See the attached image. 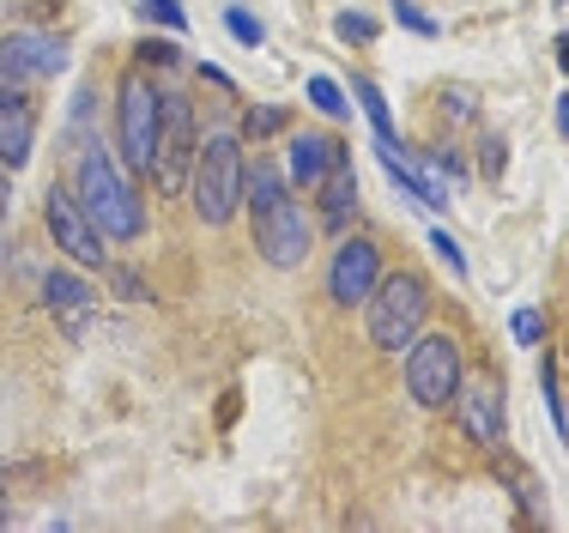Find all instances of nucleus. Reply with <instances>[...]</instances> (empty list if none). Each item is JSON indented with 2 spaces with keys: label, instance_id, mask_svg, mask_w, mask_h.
Here are the masks:
<instances>
[{
  "label": "nucleus",
  "instance_id": "4be33fe9",
  "mask_svg": "<svg viewBox=\"0 0 569 533\" xmlns=\"http://www.w3.org/2000/svg\"><path fill=\"white\" fill-rule=\"evenodd\" d=\"M539 388H546V406H551V418H558V436H563L569 425H563V394H558V371H551V358L539 364Z\"/></svg>",
  "mask_w": 569,
  "mask_h": 533
},
{
  "label": "nucleus",
  "instance_id": "b1692460",
  "mask_svg": "<svg viewBox=\"0 0 569 533\" xmlns=\"http://www.w3.org/2000/svg\"><path fill=\"white\" fill-rule=\"evenodd\" d=\"M430 249H437V261H449V273H467V255H460V243L449 230H430Z\"/></svg>",
  "mask_w": 569,
  "mask_h": 533
},
{
  "label": "nucleus",
  "instance_id": "7ed1b4c3",
  "mask_svg": "<svg viewBox=\"0 0 569 533\" xmlns=\"http://www.w3.org/2000/svg\"><path fill=\"white\" fill-rule=\"evenodd\" d=\"M242 170H249V158H242L237 134H207V146L194 152V176H188L200 225H230L242 213Z\"/></svg>",
  "mask_w": 569,
  "mask_h": 533
},
{
  "label": "nucleus",
  "instance_id": "a878e982",
  "mask_svg": "<svg viewBox=\"0 0 569 533\" xmlns=\"http://www.w3.org/2000/svg\"><path fill=\"white\" fill-rule=\"evenodd\" d=\"M395 12H400V24H406V31H418V37H437V19H425V12L412 7V0H395Z\"/></svg>",
  "mask_w": 569,
  "mask_h": 533
},
{
  "label": "nucleus",
  "instance_id": "20e7f679",
  "mask_svg": "<svg viewBox=\"0 0 569 533\" xmlns=\"http://www.w3.org/2000/svg\"><path fill=\"white\" fill-rule=\"evenodd\" d=\"M158 121H164V91H158L140 67L121 73V86H116V146H121V164H128V170L152 176Z\"/></svg>",
  "mask_w": 569,
  "mask_h": 533
},
{
  "label": "nucleus",
  "instance_id": "a211bd4d",
  "mask_svg": "<svg viewBox=\"0 0 569 533\" xmlns=\"http://www.w3.org/2000/svg\"><path fill=\"white\" fill-rule=\"evenodd\" d=\"M224 31L237 37L242 49H261V43H267V24H261V19H249L242 7H224Z\"/></svg>",
  "mask_w": 569,
  "mask_h": 533
},
{
  "label": "nucleus",
  "instance_id": "0eeeda50",
  "mask_svg": "<svg viewBox=\"0 0 569 533\" xmlns=\"http://www.w3.org/2000/svg\"><path fill=\"white\" fill-rule=\"evenodd\" d=\"M194 152H200L194 103H188L182 91H164V121H158V158H152L158 195H188V176H194Z\"/></svg>",
  "mask_w": 569,
  "mask_h": 533
},
{
  "label": "nucleus",
  "instance_id": "bb28decb",
  "mask_svg": "<svg viewBox=\"0 0 569 533\" xmlns=\"http://www.w3.org/2000/svg\"><path fill=\"white\" fill-rule=\"evenodd\" d=\"M133 55H140L146 67H176V43H140Z\"/></svg>",
  "mask_w": 569,
  "mask_h": 533
},
{
  "label": "nucleus",
  "instance_id": "dca6fc26",
  "mask_svg": "<svg viewBox=\"0 0 569 533\" xmlns=\"http://www.w3.org/2000/svg\"><path fill=\"white\" fill-rule=\"evenodd\" d=\"M351 98L363 103V116H370V128H376V140H395V116H388V98L370 86V79H351Z\"/></svg>",
  "mask_w": 569,
  "mask_h": 533
},
{
  "label": "nucleus",
  "instance_id": "393cba45",
  "mask_svg": "<svg viewBox=\"0 0 569 533\" xmlns=\"http://www.w3.org/2000/svg\"><path fill=\"white\" fill-rule=\"evenodd\" d=\"M479 152H485V158H479V170H485V176H491V182H497V176H503V170H509V146H503V140H497V134H491V140H485V146H479Z\"/></svg>",
  "mask_w": 569,
  "mask_h": 533
},
{
  "label": "nucleus",
  "instance_id": "aec40b11",
  "mask_svg": "<svg viewBox=\"0 0 569 533\" xmlns=\"http://www.w3.org/2000/svg\"><path fill=\"white\" fill-rule=\"evenodd\" d=\"M140 12H146V19H158V24H170V31H188L182 0H140Z\"/></svg>",
  "mask_w": 569,
  "mask_h": 533
},
{
  "label": "nucleus",
  "instance_id": "412c9836",
  "mask_svg": "<svg viewBox=\"0 0 569 533\" xmlns=\"http://www.w3.org/2000/svg\"><path fill=\"white\" fill-rule=\"evenodd\" d=\"M242 128H249L254 140H267V134H279V128H284V109H279V103H267V109H249V121H242Z\"/></svg>",
  "mask_w": 569,
  "mask_h": 533
},
{
  "label": "nucleus",
  "instance_id": "f03ea898",
  "mask_svg": "<svg viewBox=\"0 0 569 533\" xmlns=\"http://www.w3.org/2000/svg\"><path fill=\"white\" fill-rule=\"evenodd\" d=\"M430 322V285L418 273H382L376 292L363 297V327H370V346L382 352H406Z\"/></svg>",
  "mask_w": 569,
  "mask_h": 533
},
{
  "label": "nucleus",
  "instance_id": "2eb2a0df",
  "mask_svg": "<svg viewBox=\"0 0 569 533\" xmlns=\"http://www.w3.org/2000/svg\"><path fill=\"white\" fill-rule=\"evenodd\" d=\"M43 304H49V316H67V322H86V309H91V285L79 279V273H67V267H56V273H43Z\"/></svg>",
  "mask_w": 569,
  "mask_h": 533
},
{
  "label": "nucleus",
  "instance_id": "7c9ffc66",
  "mask_svg": "<svg viewBox=\"0 0 569 533\" xmlns=\"http://www.w3.org/2000/svg\"><path fill=\"white\" fill-rule=\"evenodd\" d=\"M0 225H7V207H0Z\"/></svg>",
  "mask_w": 569,
  "mask_h": 533
},
{
  "label": "nucleus",
  "instance_id": "6e6552de",
  "mask_svg": "<svg viewBox=\"0 0 569 533\" xmlns=\"http://www.w3.org/2000/svg\"><path fill=\"white\" fill-rule=\"evenodd\" d=\"M43 225H49V237L61 243V255L73 267H103L110 261V243H103V230L86 218V207L73 200V188H49V200H43Z\"/></svg>",
  "mask_w": 569,
  "mask_h": 533
},
{
  "label": "nucleus",
  "instance_id": "c85d7f7f",
  "mask_svg": "<svg viewBox=\"0 0 569 533\" xmlns=\"http://www.w3.org/2000/svg\"><path fill=\"white\" fill-rule=\"evenodd\" d=\"M558 61H563V73H569V37H558Z\"/></svg>",
  "mask_w": 569,
  "mask_h": 533
},
{
  "label": "nucleus",
  "instance_id": "f8f14e48",
  "mask_svg": "<svg viewBox=\"0 0 569 533\" xmlns=\"http://www.w3.org/2000/svg\"><path fill=\"white\" fill-rule=\"evenodd\" d=\"M309 195L321 200V225H333V230H340L346 218L358 213V170H351V152H346V146H340V158L328 164V176H321Z\"/></svg>",
  "mask_w": 569,
  "mask_h": 533
},
{
  "label": "nucleus",
  "instance_id": "423d86ee",
  "mask_svg": "<svg viewBox=\"0 0 569 533\" xmlns=\"http://www.w3.org/2000/svg\"><path fill=\"white\" fill-rule=\"evenodd\" d=\"M460 388V339L455 334H418L406 346V394L425 413H442Z\"/></svg>",
  "mask_w": 569,
  "mask_h": 533
},
{
  "label": "nucleus",
  "instance_id": "9d476101",
  "mask_svg": "<svg viewBox=\"0 0 569 533\" xmlns=\"http://www.w3.org/2000/svg\"><path fill=\"white\" fill-rule=\"evenodd\" d=\"M455 418H460V431L472 436L479 448H503V382H491V376H460V388H455Z\"/></svg>",
  "mask_w": 569,
  "mask_h": 533
},
{
  "label": "nucleus",
  "instance_id": "c756f323",
  "mask_svg": "<svg viewBox=\"0 0 569 533\" xmlns=\"http://www.w3.org/2000/svg\"><path fill=\"white\" fill-rule=\"evenodd\" d=\"M558 121H563V134H569V98L558 103Z\"/></svg>",
  "mask_w": 569,
  "mask_h": 533
},
{
  "label": "nucleus",
  "instance_id": "9b49d317",
  "mask_svg": "<svg viewBox=\"0 0 569 533\" xmlns=\"http://www.w3.org/2000/svg\"><path fill=\"white\" fill-rule=\"evenodd\" d=\"M67 67V43L49 31H7L0 37V73L24 79V86H37V79H56Z\"/></svg>",
  "mask_w": 569,
  "mask_h": 533
},
{
  "label": "nucleus",
  "instance_id": "f257e3e1",
  "mask_svg": "<svg viewBox=\"0 0 569 533\" xmlns=\"http://www.w3.org/2000/svg\"><path fill=\"white\" fill-rule=\"evenodd\" d=\"M73 200L86 207V218L103 230V243H133L146 230L140 188L128 182V164L110 158V146H86L73 176Z\"/></svg>",
  "mask_w": 569,
  "mask_h": 533
},
{
  "label": "nucleus",
  "instance_id": "f3484780",
  "mask_svg": "<svg viewBox=\"0 0 569 533\" xmlns=\"http://www.w3.org/2000/svg\"><path fill=\"white\" fill-rule=\"evenodd\" d=\"M303 91H309V103H316L321 116H346V109H351V103H346V91L333 86L328 73H309V86H303Z\"/></svg>",
  "mask_w": 569,
  "mask_h": 533
},
{
  "label": "nucleus",
  "instance_id": "39448f33",
  "mask_svg": "<svg viewBox=\"0 0 569 533\" xmlns=\"http://www.w3.org/2000/svg\"><path fill=\"white\" fill-rule=\"evenodd\" d=\"M254 249H261L267 267L291 273L309 261V249H316V218L303 213V200H291V188L284 195H273L267 207H254Z\"/></svg>",
  "mask_w": 569,
  "mask_h": 533
},
{
  "label": "nucleus",
  "instance_id": "4468645a",
  "mask_svg": "<svg viewBox=\"0 0 569 533\" xmlns=\"http://www.w3.org/2000/svg\"><path fill=\"white\" fill-rule=\"evenodd\" d=\"M37 146V116L24 98H0V164L7 170H24Z\"/></svg>",
  "mask_w": 569,
  "mask_h": 533
},
{
  "label": "nucleus",
  "instance_id": "5701e85b",
  "mask_svg": "<svg viewBox=\"0 0 569 533\" xmlns=\"http://www.w3.org/2000/svg\"><path fill=\"white\" fill-rule=\"evenodd\" d=\"M515 339H521V346H539V334H546V316H539V309H515Z\"/></svg>",
  "mask_w": 569,
  "mask_h": 533
},
{
  "label": "nucleus",
  "instance_id": "cd10ccee",
  "mask_svg": "<svg viewBox=\"0 0 569 533\" xmlns=\"http://www.w3.org/2000/svg\"><path fill=\"white\" fill-rule=\"evenodd\" d=\"M0 207H12V182H7V164H0Z\"/></svg>",
  "mask_w": 569,
  "mask_h": 533
},
{
  "label": "nucleus",
  "instance_id": "1a4fd4ad",
  "mask_svg": "<svg viewBox=\"0 0 569 533\" xmlns=\"http://www.w3.org/2000/svg\"><path fill=\"white\" fill-rule=\"evenodd\" d=\"M376 279H382V249H376L370 237H346L340 249H333V267H328V297L340 309H351L376 292Z\"/></svg>",
  "mask_w": 569,
  "mask_h": 533
},
{
  "label": "nucleus",
  "instance_id": "ddd939ff",
  "mask_svg": "<svg viewBox=\"0 0 569 533\" xmlns=\"http://www.w3.org/2000/svg\"><path fill=\"white\" fill-rule=\"evenodd\" d=\"M333 158H340V140H333V134H291V146H284V176H291L297 188H316Z\"/></svg>",
  "mask_w": 569,
  "mask_h": 533
},
{
  "label": "nucleus",
  "instance_id": "6ab92c4d",
  "mask_svg": "<svg viewBox=\"0 0 569 533\" xmlns=\"http://www.w3.org/2000/svg\"><path fill=\"white\" fill-rule=\"evenodd\" d=\"M333 37H346V43H376V19L370 12H340V19H333Z\"/></svg>",
  "mask_w": 569,
  "mask_h": 533
}]
</instances>
